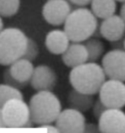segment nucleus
Returning a JSON list of instances; mask_svg holds the SVG:
<instances>
[{"mask_svg":"<svg viewBox=\"0 0 125 133\" xmlns=\"http://www.w3.org/2000/svg\"><path fill=\"white\" fill-rule=\"evenodd\" d=\"M68 79L72 88L76 91L93 96L99 93L101 87L107 80V75L102 65L87 62L71 69Z\"/></svg>","mask_w":125,"mask_h":133,"instance_id":"nucleus-1","label":"nucleus"},{"mask_svg":"<svg viewBox=\"0 0 125 133\" xmlns=\"http://www.w3.org/2000/svg\"><path fill=\"white\" fill-rule=\"evenodd\" d=\"M97 17L86 7H78L72 10L64 25V30L71 42L83 43L94 37L99 29Z\"/></svg>","mask_w":125,"mask_h":133,"instance_id":"nucleus-2","label":"nucleus"},{"mask_svg":"<svg viewBox=\"0 0 125 133\" xmlns=\"http://www.w3.org/2000/svg\"><path fill=\"white\" fill-rule=\"evenodd\" d=\"M30 121L41 126L50 125L57 121L62 112L61 102L51 91H40L29 100Z\"/></svg>","mask_w":125,"mask_h":133,"instance_id":"nucleus-3","label":"nucleus"},{"mask_svg":"<svg viewBox=\"0 0 125 133\" xmlns=\"http://www.w3.org/2000/svg\"><path fill=\"white\" fill-rule=\"evenodd\" d=\"M29 37L17 28L4 29L0 32V65L11 66L25 55Z\"/></svg>","mask_w":125,"mask_h":133,"instance_id":"nucleus-4","label":"nucleus"},{"mask_svg":"<svg viewBox=\"0 0 125 133\" xmlns=\"http://www.w3.org/2000/svg\"><path fill=\"white\" fill-rule=\"evenodd\" d=\"M2 119L5 127H24L30 121L29 105L24 99H13L2 107Z\"/></svg>","mask_w":125,"mask_h":133,"instance_id":"nucleus-5","label":"nucleus"},{"mask_svg":"<svg viewBox=\"0 0 125 133\" xmlns=\"http://www.w3.org/2000/svg\"><path fill=\"white\" fill-rule=\"evenodd\" d=\"M99 100L107 109H122L125 106V82L108 78L99 91Z\"/></svg>","mask_w":125,"mask_h":133,"instance_id":"nucleus-6","label":"nucleus"},{"mask_svg":"<svg viewBox=\"0 0 125 133\" xmlns=\"http://www.w3.org/2000/svg\"><path fill=\"white\" fill-rule=\"evenodd\" d=\"M72 7L68 0H47L42 8V16L49 25L59 26L65 25Z\"/></svg>","mask_w":125,"mask_h":133,"instance_id":"nucleus-7","label":"nucleus"},{"mask_svg":"<svg viewBox=\"0 0 125 133\" xmlns=\"http://www.w3.org/2000/svg\"><path fill=\"white\" fill-rule=\"evenodd\" d=\"M102 66L107 77L125 82V50L112 49L102 58Z\"/></svg>","mask_w":125,"mask_h":133,"instance_id":"nucleus-8","label":"nucleus"},{"mask_svg":"<svg viewBox=\"0 0 125 133\" xmlns=\"http://www.w3.org/2000/svg\"><path fill=\"white\" fill-rule=\"evenodd\" d=\"M55 122V126L60 133H84L86 130L84 115L71 108L62 111Z\"/></svg>","mask_w":125,"mask_h":133,"instance_id":"nucleus-9","label":"nucleus"},{"mask_svg":"<svg viewBox=\"0 0 125 133\" xmlns=\"http://www.w3.org/2000/svg\"><path fill=\"white\" fill-rule=\"evenodd\" d=\"M100 133H125V112L121 109H107L98 118Z\"/></svg>","mask_w":125,"mask_h":133,"instance_id":"nucleus-10","label":"nucleus"},{"mask_svg":"<svg viewBox=\"0 0 125 133\" xmlns=\"http://www.w3.org/2000/svg\"><path fill=\"white\" fill-rule=\"evenodd\" d=\"M100 36L110 43L119 41L125 37V21L120 15H113L102 21L99 25Z\"/></svg>","mask_w":125,"mask_h":133,"instance_id":"nucleus-11","label":"nucleus"},{"mask_svg":"<svg viewBox=\"0 0 125 133\" xmlns=\"http://www.w3.org/2000/svg\"><path fill=\"white\" fill-rule=\"evenodd\" d=\"M29 83L37 92L51 91L57 83V75L52 68L40 65L35 66Z\"/></svg>","mask_w":125,"mask_h":133,"instance_id":"nucleus-12","label":"nucleus"},{"mask_svg":"<svg viewBox=\"0 0 125 133\" xmlns=\"http://www.w3.org/2000/svg\"><path fill=\"white\" fill-rule=\"evenodd\" d=\"M62 61L71 69H74L89 62L88 51L84 43L71 42L66 52L62 55Z\"/></svg>","mask_w":125,"mask_h":133,"instance_id":"nucleus-13","label":"nucleus"},{"mask_svg":"<svg viewBox=\"0 0 125 133\" xmlns=\"http://www.w3.org/2000/svg\"><path fill=\"white\" fill-rule=\"evenodd\" d=\"M71 43L65 30L54 29L47 33L45 37V46L47 50L54 55H63Z\"/></svg>","mask_w":125,"mask_h":133,"instance_id":"nucleus-14","label":"nucleus"},{"mask_svg":"<svg viewBox=\"0 0 125 133\" xmlns=\"http://www.w3.org/2000/svg\"><path fill=\"white\" fill-rule=\"evenodd\" d=\"M8 69L13 78L18 83L25 86L26 83L30 82L35 68L33 66L32 62L22 58L13 63L11 66H9Z\"/></svg>","mask_w":125,"mask_h":133,"instance_id":"nucleus-15","label":"nucleus"},{"mask_svg":"<svg viewBox=\"0 0 125 133\" xmlns=\"http://www.w3.org/2000/svg\"><path fill=\"white\" fill-rule=\"evenodd\" d=\"M117 9L115 0H92L90 4V10L102 21L115 15Z\"/></svg>","mask_w":125,"mask_h":133,"instance_id":"nucleus-16","label":"nucleus"},{"mask_svg":"<svg viewBox=\"0 0 125 133\" xmlns=\"http://www.w3.org/2000/svg\"><path fill=\"white\" fill-rule=\"evenodd\" d=\"M68 102L71 109H74L80 112H86L93 106V96L83 94L72 89L68 94Z\"/></svg>","mask_w":125,"mask_h":133,"instance_id":"nucleus-17","label":"nucleus"},{"mask_svg":"<svg viewBox=\"0 0 125 133\" xmlns=\"http://www.w3.org/2000/svg\"><path fill=\"white\" fill-rule=\"evenodd\" d=\"M83 43L88 51L89 62L97 63V61H99L101 58L104 57L105 44L99 38L91 37Z\"/></svg>","mask_w":125,"mask_h":133,"instance_id":"nucleus-18","label":"nucleus"},{"mask_svg":"<svg viewBox=\"0 0 125 133\" xmlns=\"http://www.w3.org/2000/svg\"><path fill=\"white\" fill-rule=\"evenodd\" d=\"M23 98V93L20 91V89L5 83L0 84V109H2V107L11 100Z\"/></svg>","mask_w":125,"mask_h":133,"instance_id":"nucleus-19","label":"nucleus"},{"mask_svg":"<svg viewBox=\"0 0 125 133\" xmlns=\"http://www.w3.org/2000/svg\"><path fill=\"white\" fill-rule=\"evenodd\" d=\"M21 0H0V17L11 18L20 9Z\"/></svg>","mask_w":125,"mask_h":133,"instance_id":"nucleus-20","label":"nucleus"},{"mask_svg":"<svg viewBox=\"0 0 125 133\" xmlns=\"http://www.w3.org/2000/svg\"><path fill=\"white\" fill-rule=\"evenodd\" d=\"M38 54H39V47H38L37 43L34 41L32 38L29 37L26 50H25V55L23 56V59H25V60L30 61V62H33L34 60L37 58Z\"/></svg>","mask_w":125,"mask_h":133,"instance_id":"nucleus-21","label":"nucleus"},{"mask_svg":"<svg viewBox=\"0 0 125 133\" xmlns=\"http://www.w3.org/2000/svg\"><path fill=\"white\" fill-rule=\"evenodd\" d=\"M3 80H4L5 84H8V85H10V86L16 87V88H18V89L24 87L22 84L18 83L15 79L13 78L11 74H10V71H9V69H7L6 71H4V74H3Z\"/></svg>","mask_w":125,"mask_h":133,"instance_id":"nucleus-22","label":"nucleus"},{"mask_svg":"<svg viewBox=\"0 0 125 133\" xmlns=\"http://www.w3.org/2000/svg\"><path fill=\"white\" fill-rule=\"evenodd\" d=\"M71 4H74L78 7H86L87 5L91 4L92 0H68Z\"/></svg>","mask_w":125,"mask_h":133,"instance_id":"nucleus-23","label":"nucleus"},{"mask_svg":"<svg viewBox=\"0 0 125 133\" xmlns=\"http://www.w3.org/2000/svg\"><path fill=\"white\" fill-rule=\"evenodd\" d=\"M42 127H45L47 129L48 133H60L58 131V129L56 128V126H52V125H45V126H42Z\"/></svg>","mask_w":125,"mask_h":133,"instance_id":"nucleus-24","label":"nucleus"},{"mask_svg":"<svg viewBox=\"0 0 125 133\" xmlns=\"http://www.w3.org/2000/svg\"><path fill=\"white\" fill-rule=\"evenodd\" d=\"M120 14H119V15H120L121 17H122V19H123V20H124L125 21V2L124 3H122V4H121V7H120Z\"/></svg>","mask_w":125,"mask_h":133,"instance_id":"nucleus-25","label":"nucleus"},{"mask_svg":"<svg viewBox=\"0 0 125 133\" xmlns=\"http://www.w3.org/2000/svg\"><path fill=\"white\" fill-rule=\"evenodd\" d=\"M0 127H5L3 119H2V112H1V109H0Z\"/></svg>","mask_w":125,"mask_h":133,"instance_id":"nucleus-26","label":"nucleus"},{"mask_svg":"<svg viewBox=\"0 0 125 133\" xmlns=\"http://www.w3.org/2000/svg\"><path fill=\"white\" fill-rule=\"evenodd\" d=\"M3 22H2V19H1V17H0V32L3 30Z\"/></svg>","mask_w":125,"mask_h":133,"instance_id":"nucleus-27","label":"nucleus"},{"mask_svg":"<svg viewBox=\"0 0 125 133\" xmlns=\"http://www.w3.org/2000/svg\"><path fill=\"white\" fill-rule=\"evenodd\" d=\"M115 1H116V2H120L121 4H122V3H124V2H125V0H115Z\"/></svg>","mask_w":125,"mask_h":133,"instance_id":"nucleus-28","label":"nucleus"},{"mask_svg":"<svg viewBox=\"0 0 125 133\" xmlns=\"http://www.w3.org/2000/svg\"><path fill=\"white\" fill-rule=\"evenodd\" d=\"M124 50H125V37H124Z\"/></svg>","mask_w":125,"mask_h":133,"instance_id":"nucleus-29","label":"nucleus"}]
</instances>
